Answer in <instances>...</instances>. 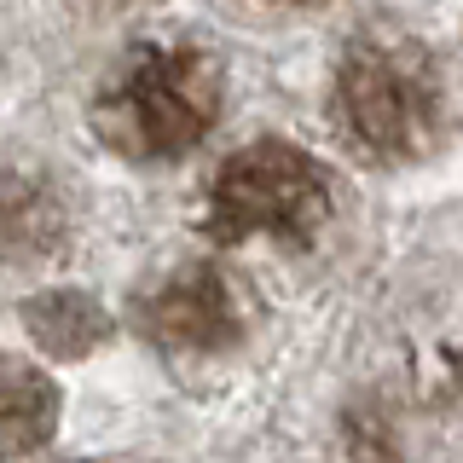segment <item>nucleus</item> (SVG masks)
Here are the masks:
<instances>
[{
	"label": "nucleus",
	"instance_id": "obj_1",
	"mask_svg": "<svg viewBox=\"0 0 463 463\" xmlns=\"http://www.w3.org/2000/svg\"><path fill=\"white\" fill-rule=\"evenodd\" d=\"M221 116V70L197 47H151L116 64L93 105V122L122 156H180Z\"/></svg>",
	"mask_w": 463,
	"mask_h": 463
},
{
	"label": "nucleus",
	"instance_id": "obj_5",
	"mask_svg": "<svg viewBox=\"0 0 463 463\" xmlns=\"http://www.w3.org/2000/svg\"><path fill=\"white\" fill-rule=\"evenodd\" d=\"M6 411H0V446H6V458H24L35 452V446H47V434L58 423V388L47 376H35L29 365L12 359L6 365Z\"/></svg>",
	"mask_w": 463,
	"mask_h": 463
},
{
	"label": "nucleus",
	"instance_id": "obj_4",
	"mask_svg": "<svg viewBox=\"0 0 463 463\" xmlns=\"http://www.w3.org/2000/svg\"><path fill=\"white\" fill-rule=\"evenodd\" d=\"M145 325L163 347L180 354H209L238 336V301L214 267H185L145 301Z\"/></svg>",
	"mask_w": 463,
	"mask_h": 463
},
{
	"label": "nucleus",
	"instance_id": "obj_2",
	"mask_svg": "<svg viewBox=\"0 0 463 463\" xmlns=\"http://www.w3.org/2000/svg\"><path fill=\"white\" fill-rule=\"evenodd\" d=\"M336 93L347 134L383 163L423 156L440 134V76L417 35H400V29L354 35Z\"/></svg>",
	"mask_w": 463,
	"mask_h": 463
},
{
	"label": "nucleus",
	"instance_id": "obj_6",
	"mask_svg": "<svg viewBox=\"0 0 463 463\" xmlns=\"http://www.w3.org/2000/svg\"><path fill=\"white\" fill-rule=\"evenodd\" d=\"M29 318V336H35L47 354H87V347L105 342V313L93 307L87 296H35L24 307Z\"/></svg>",
	"mask_w": 463,
	"mask_h": 463
},
{
	"label": "nucleus",
	"instance_id": "obj_3",
	"mask_svg": "<svg viewBox=\"0 0 463 463\" xmlns=\"http://www.w3.org/2000/svg\"><path fill=\"white\" fill-rule=\"evenodd\" d=\"M330 214V174L307 151L284 139H260L232 151L209 185V232L214 238H296L307 243Z\"/></svg>",
	"mask_w": 463,
	"mask_h": 463
}]
</instances>
